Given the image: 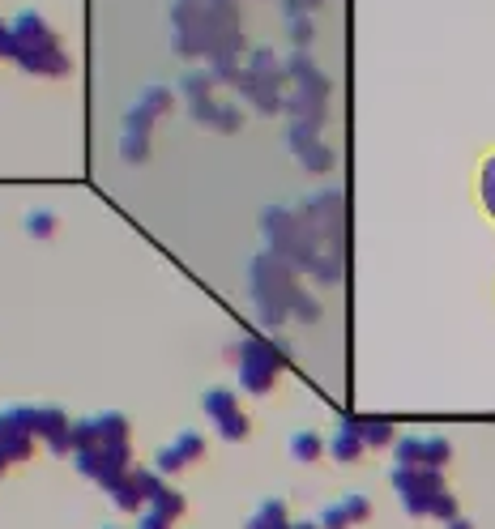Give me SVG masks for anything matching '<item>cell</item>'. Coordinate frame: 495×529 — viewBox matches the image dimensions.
<instances>
[{
  "label": "cell",
  "mask_w": 495,
  "mask_h": 529,
  "mask_svg": "<svg viewBox=\"0 0 495 529\" xmlns=\"http://www.w3.org/2000/svg\"><path fill=\"white\" fill-rule=\"evenodd\" d=\"M329 453V440L316 436V431H295L291 436V457L299 461V466H316Z\"/></svg>",
  "instance_id": "obj_27"
},
{
  "label": "cell",
  "mask_w": 495,
  "mask_h": 529,
  "mask_svg": "<svg viewBox=\"0 0 495 529\" xmlns=\"http://www.w3.org/2000/svg\"><path fill=\"white\" fill-rule=\"evenodd\" d=\"M478 192H483V205H487V214L495 218V154L483 163V180H478Z\"/></svg>",
  "instance_id": "obj_32"
},
{
  "label": "cell",
  "mask_w": 495,
  "mask_h": 529,
  "mask_svg": "<svg viewBox=\"0 0 495 529\" xmlns=\"http://www.w3.org/2000/svg\"><path fill=\"white\" fill-rule=\"evenodd\" d=\"M278 5H282V13H286V22H291V18H312V13L321 9L325 0H278Z\"/></svg>",
  "instance_id": "obj_33"
},
{
  "label": "cell",
  "mask_w": 495,
  "mask_h": 529,
  "mask_svg": "<svg viewBox=\"0 0 495 529\" xmlns=\"http://www.w3.org/2000/svg\"><path fill=\"white\" fill-rule=\"evenodd\" d=\"M312 39H316L312 18H291V43L295 47H312Z\"/></svg>",
  "instance_id": "obj_34"
},
{
  "label": "cell",
  "mask_w": 495,
  "mask_h": 529,
  "mask_svg": "<svg viewBox=\"0 0 495 529\" xmlns=\"http://www.w3.org/2000/svg\"><path fill=\"white\" fill-rule=\"evenodd\" d=\"M26 427L35 431V440L47 444V453L56 457L73 453V419L60 406H26Z\"/></svg>",
  "instance_id": "obj_15"
},
{
  "label": "cell",
  "mask_w": 495,
  "mask_h": 529,
  "mask_svg": "<svg viewBox=\"0 0 495 529\" xmlns=\"http://www.w3.org/2000/svg\"><path fill=\"white\" fill-rule=\"evenodd\" d=\"M99 444H133V427L120 410H99L86 414V419H73V453Z\"/></svg>",
  "instance_id": "obj_12"
},
{
  "label": "cell",
  "mask_w": 495,
  "mask_h": 529,
  "mask_svg": "<svg viewBox=\"0 0 495 529\" xmlns=\"http://www.w3.org/2000/svg\"><path fill=\"white\" fill-rule=\"evenodd\" d=\"M201 457H205V436H201V431H180L175 440H167L163 448H158L154 470L163 478H175L180 470H193Z\"/></svg>",
  "instance_id": "obj_18"
},
{
  "label": "cell",
  "mask_w": 495,
  "mask_h": 529,
  "mask_svg": "<svg viewBox=\"0 0 495 529\" xmlns=\"http://www.w3.org/2000/svg\"><path fill=\"white\" fill-rule=\"evenodd\" d=\"M107 529H116V525H107Z\"/></svg>",
  "instance_id": "obj_39"
},
{
  "label": "cell",
  "mask_w": 495,
  "mask_h": 529,
  "mask_svg": "<svg viewBox=\"0 0 495 529\" xmlns=\"http://www.w3.org/2000/svg\"><path fill=\"white\" fill-rule=\"evenodd\" d=\"M299 269L278 261L274 252H257L248 261V299L257 308V320L265 329H282L295 316V299H299Z\"/></svg>",
  "instance_id": "obj_2"
},
{
  "label": "cell",
  "mask_w": 495,
  "mask_h": 529,
  "mask_svg": "<svg viewBox=\"0 0 495 529\" xmlns=\"http://www.w3.org/2000/svg\"><path fill=\"white\" fill-rule=\"evenodd\" d=\"M175 107V90L171 86H146L133 99V107L124 111V133H120V154L124 163H146L150 158V137L154 124Z\"/></svg>",
  "instance_id": "obj_7"
},
{
  "label": "cell",
  "mask_w": 495,
  "mask_h": 529,
  "mask_svg": "<svg viewBox=\"0 0 495 529\" xmlns=\"http://www.w3.org/2000/svg\"><path fill=\"white\" fill-rule=\"evenodd\" d=\"M397 466H419V470H444L453 461V444L436 436V431H419V436H397L393 444Z\"/></svg>",
  "instance_id": "obj_14"
},
{
  "label": "cell",
  "mask_w": 495,
  "mask_h": 529,
  "mask_svg": "<svg viewBox=\"0 0 495 529\" xmlns=\"http://www.w3.org/2000/svg\"><path fill=\"white\" fill-rule=\"evenodd\" d=\"M389 483L397 491V500L410 517H436V521H453L457 517V500L440 470H419V466H393Z\"/></svg>",
  "instance_id": "obj_6"
},
{
  "label": "cell",
  "mask_w": 495,
  "mask_h": 529,
  "mask_svg": "<svg viewBox=\"0 0 495 529\" xmlns=\"http://www.w3.org/2000/svg\"><path fill=\"white\" fill-rule=\"evenodd\" d=\"M9 43H13V22L0 18V56L9 60Z\"/></svg>",
  "instance_id": "obj_36"
},
{
  "label": "cell",
  "mask_w": 495,
  "mask_h": 529,
  "mask_svg": "<svg viewBox=\"0 0 495 529\" xmlns=\"http://www.w3.org/2000/svg\"><path fill=\"white\" fill-rule=\"evenodd\" d=\"M158 483H163V474H158V470H146V466H133L129 474H124V478H120V483H116V487H111V491H107V500H111V504H116L120 512H133V517H137V512H141V508H146V504H150V495L158 491Z\"/></svg>",
  "instance_id": "obj_17"
},
{
  "label": "cell",
  "mask_w": 495,
  "mask_h": 529,
  "mask_svg": "<svg viewBox=\"0 0 495 529\" xmlns=\"http://www.w3.org/2000/svg\"><path fill=\"white\" fill-rule=\"evenodd\" d=\"M201 410H205V419H210V427L218 431L222 440H231V444L248 440L252 423H248V414H244V402H239L231 389H205L201 393Z\"/></svg>",
  "instance_id": "obj_11"
},
{
  "label": "cell",
  "mask_w": 495,
  "mask_h": 529,
  "mask_svg": "<svg viewBox=\"0 0 495 529\" xmlns=\"http://www.w3.org/2000/svg\"><path fill=\"white\" fill-rule=\"evenodd\" d=\"M13 22V43H9V60L18 64L22 73H35V77H65L69 73V52L60 47L52 22L43 13L26 9L18 13Z\"/></svg>",
  "instance_id": "obj_4"
},
{
  "label": "cell",
  "mask_w": 495,
  "mask_h": 529,
  "mask_svg": "<svg viewBox=\"0 0 495 529\" xmlns=\"http://www.w3.org/2000/svg\"><path fill=\"white\" fill-rule=\"evenodd\" d=\"M321 303H316L308 291H299V299H295V316L291 320H299V325H316V320H321Z\"/></svg>",
  "instance_id": "obj_31"
},
{
  "label": "cell",
  "mask_w": 495,
  "mask_h": 529,
  "mask_svg": "<svg viewBox=\"0 0 495 529\" xmlns=\"http://www.w3.org/2000/svg\"><path fill=\"white\" fill-rule=\"evenodd\" d=\"M329 94L333 90H321V86H291V94H286V116L325 128V120H329Z\"/></svg>",
  "instance_id": "obj_19"
},
{
  "label": "cell",
  "mask_w": 495,
  "mask_h": 529,
  "mask_svg": "<svg viewBox=\"0 0 495 529\" xmlns=\"http://www.w3.org/2000/svg\"><path fill=\"white\" fill-rule=\"evenodd\" d=\"M171 47L184 60H218L244 52L239 0H171Z\"/></svg>",
  "instance_id": "obj_1"
},
{
  "label": "cell",
  "mask_w": 495,
  "mask_h": 529,
  "mask_svg": "<svg viewBox=\"0 0 495 529\" xmlns=\"http://www.w3.org/2000/svg\"><path fill=\"white\" fill-rule=\"evenodd\" d=\"M367 517H372V500H367L363 491H350V495H342V500H333L329 508H321V529H355V525H363Z\"/></svg>",
  "instance_id": "obj_20"
},
{
  "label": "cell",
  "mask_w": 495,
  "mask_h": 529,
  "mask_svg": "<svg viewBox=\"0 0 495 529\" xmlns=\"http://www.w3.org/2000/svg\"><path fill=\"white\" fill-rule=\"evenodd\" d=\"M444 529H474L470 521H461V517H453V521H444Z\"/></svg>",
  "instance_id": "obj_37"
},
{
  "label": "cell",
  "mask_w": 495,
  "mask_h": 529,
  "mask_svg": "<svg viewBox=\"0 0 495 529\" xmlns=\"http://www.w3.org/2000/svg\"><path fill=\"white\" fill-rule=\"evenodd\" d=\"M303 218L308 227L321 239V248L329 252H346V239H350V205H346V192L338 188H321L312 197H303Z\"/></svg>",
  "instance_id": "obj_8"
},
{
  "label": "cell",
  "mask_w": 495,
  "mask_h": 529,
  "mask_svg": "<svg viewBox=\"0 0 495 529\" xmlns=\"http://www.w3.org/2000/svg\"><path fill=\"white\" fill-rule=\"evenodd\" d=\"M73 470L86 483L111 491L124 474L133 470V444H99V448H77L73 453Z\"/></svg>",
  "instance_id": "obj_10"
},
{
  "label": "cell",
  "mask_w": 495,
  "mask_h": 529,
  "mask_svg": "<svg viewBox=\"0 0 495 529\" xmlns=\"http://www.w3.org/2000/svg\"><path fill=\"white\" fill-rule=\"evenodd\" d=\"M261 239H265V252H274L278 261L299 269V274H312L316 256L325 252L299 205H265L261 210Z\"/></svg>",
  "instance_id": "obj_3"
},
{
  "label": "cell",
  "mask_w": 495,
  "mask_h": 529,
  "mask_svg": "<svg viewBox=\"0 0 495 529\" xmlns=\"http://www.w3.org/2000/svg\"><path fill=\"white\" fill-rule=\"evenodd\" d=\"M222 86L214 82V73H210V64H201V69H188L184 77H180V99L188 103V107H197V103H205V99H214Z\"/></svg>",
  "instance_id": "obj_24"
},
{
  "label": "cell",
  "mask_w": 495,
  "mask_h": 529,
  "mask_svg": "<svg viewBox=\"0 0 495 529\" xmlns=\"http://www.w3.org/2000/svg\"><path fill=\"white\" fill-rule=\"evenodd\" d=\"M286 150H291L299 163L308 171H316V175L333 171V150H329V141L321 137V128H316V124H303V120L286 124Z\"/></svg>",
  "instance_id": "obj_16"
},
{
  "label": "cell",
  "mask_w": 495,
  "mask_h": 529,
  "mask_svg": "<svg viewBox=\"0 0 495 529\" xmlns=\"http://www.w3.org/2000/svg\"><path fill=\"white\" fill-rule=\"evenodd\" d=\"M235 376H239V389H244V393L265 397L278 384V376H282V355L265 338L239 342V350H235Z\"/></svg>",
  "instance_id": "obj_9"
},
{
  "label": "cell",
  "mask_w": 495,
  "mask_h": 529,
  "mask_svg": "<svg viewBox=\"0 0 495 529\" xmlns=\"http://www.w3.org/2000/svg\"><path fill=\"white\" fill-rule=\"evenodd\" d=\"M346 278V252H321L316 256V265H312V282L316 286H338Z\"/></svg>",
  "instance_id": "obj_28"
},
{
  "label": "cell",
  "mask_w": 495,
  "mask_h": 529,
  "mask_svg": "<svg viewBox=\"0 0 495 529\" xmlns=\"http://www.w3.org/2000/svg\"><path fill=\"white\" fill-rule=\"evenodd\" d=\"M137 529H175V521L163 517V512H154V508H141L137 512Z\"/></svg>",
  "instance_id": "obj_35"
},
{
  "label": "cell",
  "mask_w": 495,
  "mask_h": 529,
  "mask_svg": "<svg viewBox=\"0 0 495 529\" xmlns=\"http://www.w3.org/2000/svg\"><path fill=\"white\" fill-rule=\"evenodd\" d=\"M35 453V431L26 427V406H0V478Z\"/></svg>",
  "instance_id": "obj_13"
},
{
  "label": "cell",
  "mask_w": 495,
  "mask_h": 529,
  "mask_svg": "<svg viewBox=\"0 0 495 529\" xmlns=\"http://www.w3.org/2000/svg\"><path fill=\"white\" fill-rule=\"evenodd\" d=\"M26 235L52 239V235H56V214H52V210H30V214H26Z\"/></svg>",
  "instance_id": "obj_30"
},
{
  "label": "cell",
  "mask_w": 495,
  "mask_h": 529,
  "mask_svg": "<svg viewBox=\"0 0 495 529\" xmlns=\"http://www.w3.org/2000/svg\"><path fill=\"white\" fill-rule=\"evenodd\" d=\"M231 90L257 111V116H278V111H286V94H291L286 60L274 47H257V52L244 56V69H239Z\"/></svg>",
  "instance_id": "obj_5"
},
{
  "label": "cell",
  "mask_w": 495,
  "mask_h": 529,
  "mask_svg": "<svg viewBox=\"0 0 495 529\" xmlns=\"http://www.w3.org/2000/svg\"><path fill=\"white\" fill-rule=\"evenodd\" d=\"M146 508H154V512H163V517H171V521H180L184 517V508H188V500H184V491L180 487H171L167 478L158 483V491L150 495V504Z\"/></svg>",
  "instance_id": "obj_29"
},
{
  "label": "cell",
  "mask_w": 495,
  "mask_h": 529,
  "mask_svg": "<svg viewBox=\"0 0 495 529\" xmlns=\"http://www.w3.org/2000/svg\"><path fill=\"white\" fill-rule=\"evenodd\" d=\"M291 529H321V521H295Z\"/></svg>",
  "instance_id": "obj_38"
},
{
  "label": "cell",
  "mask_w": 495,
  "mask_h": 529,
  "mask_svg": "<svg viewBox=\"0 0 495 529\" xmlns=\"http://www.w3.org/2000/svg\"><path fill=\"white\" fill-rule=\"evenodd\" d=\"M355 431L363 436L367 448H393L397 444V427L389 419H372V414H363V419H350Z\"/></svg>",
  "instance_id": "obj_26"
},
{
  "label": "cell",
  "mask_w": 495,
  "mask_h": 529,
  "mask_svg": "<svg viewBox=\"0 0 495 529\" xmlns=\"http://www.w3.org/2000/svg\"><path fill=\"white\" fill-rule=\"evenodd\" d=\"M363 453H367V444H363V436L355 431V423L342 419L338 427H333V436H329V457L338 461V466H350V461H359Z\"/></svg>",
  "instance_id": "obj_23"
},
{
  "label": "cell",
  "mask_w": 495,
  "mask_h": 529,
  "mask_svg": "<svg viewBox=\"0 0 495 529\" xmlns=\"http://www.w3.org/2000/svg\"><path fill=\"white\" fill-rule=\"evenodd\" d=\"M188 116L205 128H218V133H239V128H244V107L231 103V99H218V94L197 103V107H188Z\"/></svg>",
  "instance_id": "obj_21"
},
{
  "label": "cell",
  "mask_w": 495,
  "mask_h": 529,
  "mask_svg": "<svg viewBox=\"0 0 495 529\" xmlns=\"http://www.w3.org/2000/svg\"><path fill=\"white\" fill-rule=\"evenodd\" d=\"M291 508H286V500H261L257 508L248 512L244 529H291Z\"/></svg>",
  "instance_id": "obj_25"
},
{
  "label": "cell",
  "mask_w": 495,
  "mask_h": 529,
  "mask_svg": "<svg viewBox=\"0 0 495 529\" xmlns=\"http://www.w3.org/2000/svg\"><path fill=\"white\" fill-rule=\"evenodd\" d=\"M286 77H291V86H321V90H333L329 73L312 60L308 47H295V52L286 56Z\"/></svg>",
  "instance_id": "obj_22"
}]
</instances>
